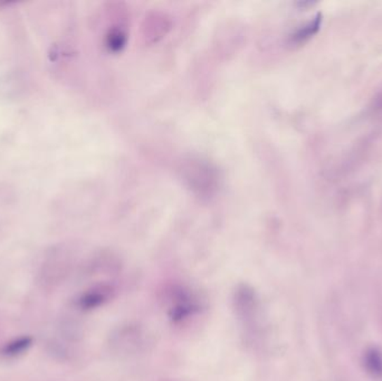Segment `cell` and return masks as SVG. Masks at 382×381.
<instances>
[{
  "mask_svg": "<svg viewBox=\"0 0 382 381\" xmlns=\"http://www.w3.org/2000/svg\"><path fill=\"white\" fill-rule=\"evenodd\" d=\"M150 344L145 328L138 323L122 324L111 335V348L118 356H136L145 351Z\"/></svg>",
  "mask_w": 382,
  "mask_h": 381,
  "instance_id": "1",
  "label": "cell"
},
{
  "mask_svg": "<svg viewBox=\"0 0 382 381\" xmlns=\"http://www.w3.org/2000/svg\"><path fill=\"white\" fill-rule=\"evenodd\" d=\"M236 316L246 325H253L260 318L261 303L255 290L247 284H240L234 293Z\"/></svg>",
  "mask_w": 382,
  "mask_h": 381,
  "instance_id": "2",
  "label": "cell"
},
{
  "mask_svg": "<svg viewBox=\"0 0 382 381\" xmlns=\"http://www.w3.org/2000/svg\"><path fill=\"white\" fill-rule=\"evenodd\" d=\"M114 290L109 285L96 286L93 289L84 292L79 297L77 304L82 310L88 311L100 308L104 303L112 299Z\"/></svg>",
  "mask_w": 382,
  "mask_h": 381,
  "instance_id": "3",
  "label": "cell"
},
{
  "mask_svg": "<svg viewBox=\"0 0 382 381\" xmlns=\"http://www.w3.org/2000/svg\"><path fill=\"white\" fill-rule=\"evenodd\" d=\"M198 310L196 299L188 295H183L176 299L175 304L170 311V318L175 322H180L192 316Z\"/></svg>",
  "mask_w": 382,
  "mask_h": 381,
  "instance_id": "4",
  "label": "cell"
},
{
  "mask_svg": "<svg viewBox=\"0 0 382 381\" xmlns=\"http://www.w3.org/2000/svg\"><path fill=\"white\" fill-rule=\"evenodd\" d=\"M32 343H33V339L30 337L15 339V340L5 344V347L1 349V354L8 358L16 357V356H20L22 352L26 351L32 346Z\"/></svg>",
  "mask_w": 382,
  "mask_h": 381,
  "instance_id": "5",
  "label": "cell"
},
{
  "mask_svg": "<svg viewBox=\"0 0 382 381\" xmlns=\"http://www.w3.org/2000/svg\"><path fill=\"white\" fill-rule=\"evenodd\" d=\"M364 366L369 373L382 378V354L377 349H370L364 354Z\"/></svg>",
  "mask_w": 382,
  "mask_h": 381,
  "instance_id": "6",
  "label": "cell"
}]
</instances>
